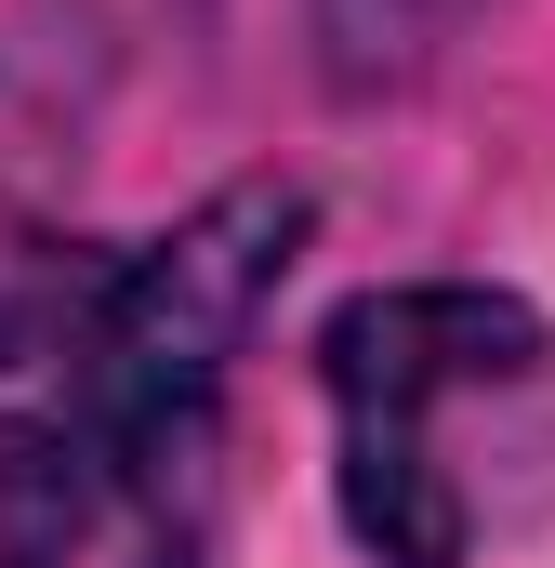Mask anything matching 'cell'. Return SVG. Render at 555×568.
Segmentation results:
<instances>
[{
	"label": "cell",
	"mask_w": 555,
	"mask_h": 568,
	"mask_svg": "<svg viewBox=\"0 0 555 568\" xmlns=\"http://www.w3.org/2000/svg\"><path fill=\"white\" fill-rule=\"evenodd\" d=\"M331 371V424H344V516L384 568H463V489L436 463V410L529 384L543 371V317L516 291L476 278H411V291H357L317 331Z\"/></svg>",
	"instance_id": "2"
},
{
	"label": "cell",
	"mask_w": 555,
	"mask_h": 568,
	"mask_svg": "<svg viewBox=\"0 0 555 568\" xmlns=\"http://www.w3.org/2000/svg\"><path fill=\"white\" fill-rule=\"evenodd\" d=\"M0 568H199V436H40L0 463Z\"/></svg>",
	"instance_id": "3"
},
{
	"label": "cell",
	"mask_w": 555,
	"mask_h": 568,
	"mask_svg": "<svg viewBox=\"0 0 555 568\" xmlns=\"http://www.w3.org/2000/svg\"><path fill=\"white\" fill-rule=\"evenodd\" d=\"M450 27H463V0H317V40H331V80H344V93L411 80Z\"/></svg>",
	"instance_id": "4"
},
{
	"label": "cell",
	"mask_w": 555,
	"mask_h": 568,
	"mask_svg": "<svg viewBox=\"0 0 555 568\" xmlns=\"http://www.w3.org/2000/svg\"><path fill=\"white\" fill-rule=\"evenodd\" d=\"M291 239H304V185L252 172V185L199 199L172 239L93 265L80 317H67V384H53V424L40 436H199L225 357L252 344L265 291L291 278ZM40 436H27V449H40ZM0 463H13V449H0Z\"/></svg>",
	"instance_id": "1"
}]
</instances>
